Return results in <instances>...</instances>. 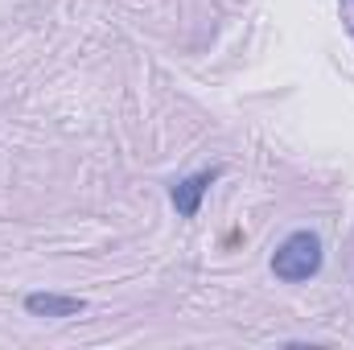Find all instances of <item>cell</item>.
Returning a JSON list of instances; mask_svg holds the SVG:
<instances>
[{"instance_id":"6da1fadb","label":"cell","mask_w":354,"mask_h":350,"mask_svg":"<svg viewBox=\"0 0 354 350\" xmlns=\"http://www.w3.org/2000/svg\"><path fill=\"white\" fill-rule=\"evenodd\" d=\"M322 239L313 235V231H292L276 252H272V272L280 276V280H288V284H301V280H309V276H317L322 272Z\"/></svg>"},{"instance_id":"7a4b0ae2","label":"cell","mask_w":354,"mask_h":350,"mask_svg":"<svg viewBox=\"0 0 354 350\" xmlns=\"http://www.w3.org/2000/svg\"><path fill=\"white\" fill-rule=\"evenodd\" d=\"M218 174H223V169H202V174H194V177H181L174 190H169V202H174V210L181 219H194V214H198L202 194L218 181Z\"/></svg>"},{"instance_id":"3957f363","label":"cell","mask_w":354,"mask_h":350,"mask_svg":"<svg viewBox=\"0 0 354 350\" xmlns=\"http://www.w3.org/2000/svg\"><path fill=\"white\" fill-rule=\"evenodd\" d=\"M25 309L33 317H79L87 309V301L83 297H66V293H29Z\"/></svg>"}]
</instances>
